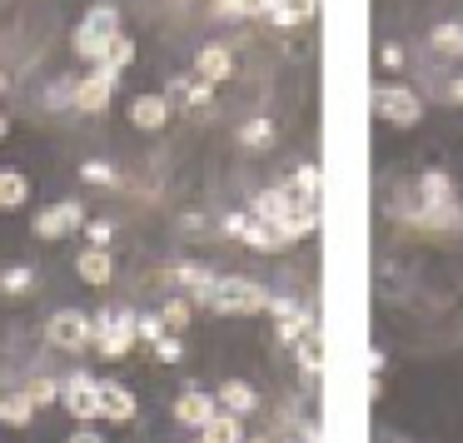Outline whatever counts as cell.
Wrapping results in <instances>:
<instances>
[{
	"mask_svg": "<svg viewBox=\"0 0 463 443\" xmlns=\"http://www.w3.org/2000/svg\"><path fill=\"white\" fill-rule=\"evenodd\" d=\"M120 35H125L120 31V11H115L110 0H105V5H90V11H85V21L75 25V55H85V61L100 65L105 51H110Z\"/></svg>",
	"mask_w": 463,
	"mask_h": 443,
	"instance_id": "obj_1",
	"label": "cell"
},
{
	"mask_svg": "<svg viewBox=\"0 0 463 443\" xmlns=\"http://www.w3.org/2000/svg\"><path fill=\"white\" fill-rule=\"evenodd\" d=\"M269 294H264V284L244 279V274H224V279H214V294H210V309L214 314H264L269 309Z\"/></svg>",
	"mask_w": 463,
	"mask_h": 443,
	"instance_id": "obj_2",
	"label": "cell"
},
{
	"mask_svg": "<svg viewBox=\"0 0 463 443\" xmlns=\"http://www.w3.org/2000/svg\"><path fill=\"white\" fill-rule=\"evenodd\" d=\"M45 339H51V349L80 353L85 344H95V319L80 309H55L51 319H45Z\"/></svg>",
	"mask_w": 463,
	"mask_h": 443,
	"instance_id": "obj_3",
	"label": "cell"
},
{
	"mask_svg": "<svg viewBox=\"0 0 463 443\" xmlns=\"http://www.w3.org/2000/svg\"><path fill=\"white\" fill-rule=\"evenodd\" d=\"M373 110H379L383 125H393V130H413V125L423 120V100L409 85H379V90H373Z\"/></svg>",
	"mask_w": 463,
	"mask_h": 443,
	"instance_id": "obj_4",
	"label": "cell"
},
{
	"mask_svg": "<svg viewBox=\"0 0 463 443\" xmlns=\"http://www.w3.org/2000/svg\"><path fill=\"white\" fill-rule=\"evenodd\" d=\"M140 314H130V309H120V314H100L95 319V344H100V353L105 359H125V353L135 349V339H140Z\"/></svg>",
	"mask_w": 463,
	"mask_h": 443,
	"instance_id": "obj_5",
	"label": "cell"
},
{
	"mask_svg": "<svg viewBox=\"0 0 463 443\" xmlns=\"http://www.w3.org/2000/svg\"><path fill=\"white\" fill-rule=\"evenodd\" d=\"M61 403H65L71 419L95 423V419H100V379H90V373H71L65 389H61Z\"/></svg>",
	"mask_w": 463,
	"mask_h": 443,
	"instance_id": "obj_6",
	"label": "cell"
},
{
	"mask_svg": "<svg viewBox=\"0 0 463 443\" xmlns=\"http://www.w3.org/2000/svg\"><path fill=\"white\" fill-rule=\"evenodd\" d=\"M224 234H240L250 250H260V254H279V250H289L284 244V234L274 230V224H264V220H254V214H224Z\"/></svg>",
	"mask_w": 463,
	"mask_h": 443,
	"instance_id": "obj_7",
	"label": "cell"
},
{
	"mask_svg": "<svg viewBox=\"0 0 463 443\" xmlns=\"http://www.w3.org/2000/svg\"><path fill=\"white\" fill-rule=\"evenodd\" d=\"M80 224H90V220H85V204H75V200L51 204L45 214H35V240L55 244V240H65L71 230H80Z\"/></svg>",
	"mask_w": 463,
	"mask_h": 443,
	"instance_id": "obj_8",
	"label": "cell"
},
{
	"mask_svg": "<svg viewBox=\"0 0 463 443\" xmlns=\"http://www.w3.org/2000/svg\"><path fill=\"white\" fill-rule=\"evenodd\" d=\"M110 95H115V75L95 65V71L85 75V80L75 85V90H71V100H75V110H85V115H100L105 105H110Z\"/></svg>",
	"mask_w": 463,
	"mask_h": 443,
	"instance_id": "obj_9",
	"label": "cell"
},
{
	"mask_svg": "<svg viewBox=\"0 0 463 443\" xmlns=\"http://www.w3.org/2000/svg\"><path fill=\"white\" fill-rule=\"evenodd\" d=\"M214 413H220V399L204 389H184L180 399H175V419L184 423V429H210Z\"/></svg>",
	"mask_w": 463,
	"mask_h": 443,
	"instance_id": "obj_10",
	"label": "cell"
},
{
	"mask_svg": "<svg viewBox=\"0 0 463 443\" xmlns=\"http://www.w3.org/2000/svg\"><path fill=\"white\" fill-rule=\"evenodd\" d=\"M234 75V55L224 51V45H200V55H194V80L200 85H224Z\"/></svg>",
	"mask_w": 463,
	"mask_h": 443,
	"instance_id": "obj_11",
	"label": "cell"
},
{
	"mask_svg": "<svg viewBox=\"0 0 463 443\" xmlns=\"http://www.w3.org/2000/svg\"><path fill=\"white\" fill-rule=\"evenodd\" d=\"M130 125H140V130H165V125H170V95H135Z\"/></svg>",
	"mask_w": 463,
	"mask_h": 443,
	"instance_id": "obj_12",
	"label": "cell"
},
{
	"mask_svg": "<svg viewBox=\"0 0 463 443\" xmlns=\"http://www.w3.org/2000/svg\"><path fill=\"white\" fill-rule=\"evenodd\" d=\"M100 419L110 423H130L135 419V393L115 379H100Z\"/></svg>",
	"mask_w": 463,
	"mask_h": 443,
	"instance_id": "obj_13",
	"label": "cell"
},
{
	"mask_svg": "<svg viewBox=\"0 0 463 443\" xmlns=\"http://www.w3.org/2000/svg\"><path fill=\"white\" fill-rule=\"evenodd\" d=\"M269 309H274V319H279V324H274V329H279V339H284V344H299L304 334L314 329V319H309V314H304V309H299V304H294V299H274Z\"/></svg>",
	"mask_w": 463,
	"mask_h": 443,
	"instance_id": "obj_14",
	"label": "cell"
},
{
	"mask_svg": "<svg viewBox=\"0 0 463 443\" xmlns=\"http://www.w3.org/2000/svg\"><path fill=\"white\" fill-rule=\"evenodd\" d=\"M75 274H80L90 289H105V284L115 279V259H110V250H80V259H75Z\"/></svg>",
	"mask_w": 463,
	"mask_h": 443,
	"instance_id": "obj_15",
	"label": "cell"
},
{
	"mask_svg": "<svg viewBox=\"0 0 463 443\" xmlns=\"http://www.w3.org/2000/svg\"><path fill=\"white\" fill-rule=\"evenodd\" d=\"M214 399H220V409L240 413V419H244V413H254V409H260V389H254L250 379H224Z\"/></svg>",
	"mask_w": 463,
	"mask_h": 443,
	"instance_id": "obj_16",
	"label": "cell"
},
{
	"mask_svg": "<svg viewBox=\"0 0 463 443\" xmlns=\"http://www.w3.org/2000/svg\"><path fill=\"white\" fill-rule=\"evenodd\" d=\"M314 224H319V214H314L309 204H284V214L274 220V230L284 234V244H294V240H304Z\"/></svg>",
	"mask_w": 463,
	"mask_h": 443,
	"instance_id": "obj_17",
	"label": "cell"
},
{
	"mask_svg": "<svg viewBox=\"0 0 463 443\" xmlns=\"http://www.w3.org/2000/svg\"><path fill=\"white\" fill-rule=\"evenodd\" d=\"M31 204V180H25L21 170H0V210L15 214Z\"/></svg>",
	"mask_w": 463,
	"mask_h": 443,
	"instance_id": "obj_18",
	"label": "cell"
},
{
	"mask_svg": "<svg viewBox=\"0 0 463 443\" xmlns=\"http://www.w3.org/2000/svg\"><path fill=\"white\" fill-rule=\"evenodd\" d=\"M175 279H180V284H184V289H190L200 304H210V294H214V279H220V274H210L204 264H180V269H175Z\"/></svg>",
	"mask_w": 463,
	"mask_h": 443,
	"instance_id": "obj_19",
	"label": "cell"
},
{
	"mask_svg": "<svg viewBox=\"0 0 463 443\" xmlns=\"http://www.w3.org/2000/svg\"><path fill=\"white\" fill-rule=\"evenodd\" d=\"M31 419H35L31 393H5V399H0V423H5V429H25Z\"/></svg>",
	"mask_w": 463,
	"mask_h": 443,
	"instance_id": "obj_20",
	"label": "cell"
},
{
	"mask_svg": "<svg viewBox=\"0 0 463 443\" xmlns=\"http://www.w3.org/2000/svg\"><path fill=\"white\" fill-rule=\"evenodd\" d=\"M429 45L443 55V61H458V55H463V25H458V21H443V25H433Z\"/></svg>",
	"mask_w": 463,
	"mask_h": 443,
	"instance_id": "obj_21",
	"label": "cell"
},
{
	"mask_svg": "<svg viewBox=\"0 0 463 443\" xmlns=\"http://www.w3.org/2000/svg\"><path fill=\"white\" fill-rule=\"evenodd\" d=\"M210 443H244V423H240V413H230V409H220L214 413V423L210 429H200Z\"/></svg>",
	"mask_w": 463,
	"mask_h": 443,
	"instance_id": "obj_22",
	"label": "cell"
},
{
	"mask_svg": "<svg viewBox=\"0 0 463 443\" xmlns=\"http://www.w3.org/2000/svg\"><path fill=\"white\" fill-rule=\"evenodd\" d=\"M419 194H423V210H443V204H458V200H453V180H449V174H423Z\"/></svg>",
	"mask_w": 463,
	"mask_h": 443,
	"instance_id": "obj_23",
	"label": "cell"
},
{
	"mask_svg": "<svg viewBox=\"0 0 463 443\" xmlns=\"http://www.w3.org/2000/svg\"><path fill=\"white\" fill-rule=\"evenodd\" d=\"M294 349H299V369L314 379V373L324 369V334H319V329H309L299 344H294Z\"/></svg>",
	"mask_w": 463,
	"mask_h": 443,
	"instance_id": "obj_24",
	"label": "cell"
},
{
	"mask_svg": "<svg viewBox=\"0 0 463 443\" xmlns=\"http://www.w3.org/2000/svg\"><path fill=\"white\" fill-rule=\"evenodd\" d=\"M309 15H314V0H274L269 21L274 25H304Z\"/></svg>",
	"mask_w": 463,
	"mask_h": 443,
	"instance_id": "obj_25",
	"label": "cell"
},
{
	"mask_svg": "<svg viewBox=\"0 0 463 443\" xmlns=\"http://www.w3.org/2000/svg\"><path fill=\"white\" fill-rule=\"evenodd\" d=\"M220 5V15H230V21H250V15H269L274 0H214Z\"/></svg>",
	"mask_w": 463,
	"mask_h": 443,
	"instance_id": "obj_26",
	"label": "cell"
},
{
	"mask_svg": "<svg viewBox=\"0 0 463 443\" xmlns=\"http://www.w3.org/2000/svg\"><path fill=\"white\" fill-rule=\"evenodd\" d=\"M413 220L429 224V230H458V224H463V210H458V204H443V210H419Z\"/></svg>",
	"mask_w": 463,
	"mask_h": 443,
	"instance_id": "obj_27",
	"label": "cell"
},
{
	"mask_svg": "<svg viewBox=\"0 0 463 443\" xmlns=\"http://www.w3.org/2000/svg\"><path fill=\"white\" fill-rule=\"evenodd\" d=\"M284 190H264V194H254V220H264V224H274L284 214Z\"/></svg>",
	"mask_w": 463,
	"mask_h": 443,
	"instance_id": "obj_28",
	"label": "cell"
},
{
	"mask_svg": "<svg viewBox=\"0 0 463 443\" xmlns=\"http://www.w3.org/2000/svg\"><path fill=\"white\" fill-rule=\"evenodd\" d=\"M135 61V41H130V35H120V41H115L110 45V51H105V61H100V71H110V75H120L125 71V65H130Z\"/></svg>",
	"mask_w": 463,
	"mask_h": 443,
	"instance_id": "obj_29",
	"label": "cell"
},
{
	"mask_svg": "<svg viewBox=\"0 0 463 443\" xmlns=\"http://www.w3.org/2000/svg\"><path fill=\"white\" fill-rule=\"evenodd\" d=\"M240 140L250 145V150H264V145H274V125L269 120H250V125H240Z\"/></svg>",
	"mask_w": 463,
	"mask_h": 443,
	"instance_id": "obj_30",
	"label": "cell"
},
{
	"mask_svg": "<svg viewBox=\"0 0 463 443\" xmlns=\"http://www.w3.org/2000/svg\"><path fill=\"white\" fill-rule=\"evenodd\" d=\"M0 289H5V294H31L35 289V269H21V264L5 269V274H0Z\"/></svg>",
	"mask_w": 463,
	"mask_h": 443,
	"instance_id": "obj_31",
	"label": "cell"
},
{
	"mask_svg": "<svg viewBox=\"0 0 463 443\" xmlns=\"http://www.w3.org/2000/svg\"><path fill=\"white\" fill-rule=\"evenodd\" d=\"M160 319H165V329H170V334H184V329H190V304H184V299H170V304L160 309Z\"/></svg>",
	"mask_w": 463,
	"mask_h": 443,
	"instance_id": "obj_32",
	"label": "cell"
},
{
	"mask_svg": "<svg viewBox=\"0 0 463 443\" xmlns=\"http://www.w3.org/2000/svg\"><path fill=\"white\" fill-rule=\"evenodd\" d=\"M61 389H65V383H55V379H31V389H25V393H31L35 409H45V403L61 399Z\"/></svg>",
	"mask_w": 463,
	"mask_h": 443,
	"instance_id": "obj_33",
	"label": "cell"
},
{
	"mask_svg": "<svg viewBox=\"0 0 463 443\" xmlns=\"http://www.w3.org/2000/svg\"><path fill=\"white\" fill-rule=\"evenodd\" d=\"M135 329H140V339H145V344H160L165 334H170V329H165L160 314H140V324H135Z\"/></svg>",
	"mask_w": 463,
	"mask_h": 443,
	"instance_id": "obj_34",
	"label": "cell"
},
{
	"mask_svg": "<svg viewBox=\"0 0 463 443\" xmlns=\"http://www.w3.org/2000/svg\"><path fill=\"white\" fill-rule=\"evenodd\" d=\"M85 234H90L95 250H105V244L115 240V224H110V220H90V224H85Z\"/></svg>",
	"mask_w": 463,
	"mask_h": 443,
	"instance_id": "obj_35",
	"label": "cell"
},
{
	"mask_svg": "<svg viewBox=\"0 0 463 443\" xmlns=\"http://www.w3.org/2000/svg\"><path fill=\"white\" fill-rule=\"evenodd\" d=\"M180 353H184V344L175 339V334H165V339L155 344V359H160V363H175V359H180Z\"/></svg>",
	"mask_w": 463,
	"mask_h": 443,
	"instance_id": "obj_36",
	"label": "cell"
},
{
	"mask_svg": "<svg viewBox=\"0 0 463 443\" xmlns=\"http://www.w3.org/2000/svg\"><path fill=\"white\" fill-rule=\"evenodd\" d=\"M85 180H90V184H110L115 180V174H110V165H100V160H90V165H85Z\"/></svg>",
	"mask_w": 463,
	"mask_h": 443,
	"instance_id": "obj_37",
	"label": "cell"
},
{
	"mask_svg": "<svg viewBox=\"0 0 463 443\" xmlns=\"http://www.w3.org/2000/svg\"><path fill=\"white\" fill-rule=\"evenodd\" d=\"M65 443H105V433H95L90 423H80V429H75V433H71V438H65Z\"/></svg>",
	"mask_w": 463,
	"mask_h": 443,
	"instance_id": "obj_38",
	"label": "cell"
},
{
	"mask_svg": "<svg viewBox=\"0 0 463 443\" xmlns=\"http://www.w3.org/2000/svg\"><path fill=\"white\" fill-rule=\"evenodd\" d=\"M379 61H383V71H399V65H403V51H399V45H383Z\"/></svg>",
	"mask_w": 463,
	"mask_h": 443,
	"instance_id": "obj_39",
	"label": "cell"
},
{
	"mask_svg": "<svg viewBox=\"0 0 463 443\" xmlns=\"http://www.w3.org/2000/svg\"><path fill=\"white\" fill-rule=\"evenodd\" d=\"M284 443H319V433L309 429V433H294V438H284Z\"/></svg>",
	"mask_w": 463,
	"mask_h": 443,
	"instance_id": "obj_40",
	"label": "cell"
},
{
	"mask_svg": "<svg viewBox=\"0 0 463 443\" xmlns=\"http://www.w3.org/2000/svg\"><path fill=\"white\" fill-rule=\"evenodd\" d=\"M449 100H458V105H463V80H453V85H449Z\"/></svg>",
	"mask_w": 463,
	"mask_h": 443,
	"instance_id": "obj_41",
	"label": "cell"
},
{
	"mask_svg": "<svg viewBox=\"0 0 463 443\" xmlns=\"http://www.w3.org/2000/svg\"><path fill=\"white\" fill-rule=\"evenodd\" d=\"M244 443H274V438H264V433H260V438H244Z\"/></svg>",
	"mask_w": 463,
	"mask_h": 443,
	"instance_id": "obj_42",
	"label": "cell"
},
{
	"mask_svg": "<svg viewBox=\"0 0 463 443\" xmlns=\"http://www.w3.org/2000/svg\"><path fill=\"white\" fill-rule=\"evenodd\" d=\"M0 140H5V115H0Z\"/></svg>",
	"mask_w": 463,
	"mask_h": 443,
	"instance_id": "obj_43",
	"label": "cell"
},
{
	"mask_svg": "<svg viewBox=\"0 0 463 443\" xmlns=\"http://www.w3.org/2000/svg\"><path fill=\"white\" fill-rule=\"evenodd\" d=\"M0 95H5V75H0Z\"/></svg>",
	"mask_w": 463,
	"mask_h": 443,
	"instance_id": "obj_44",
	"label": "cell"
},
{
	"mask_svg": "<svg viewBox=\"0 0 463 443\" xmlns=\"http://www.w3.org/2000/svg\"><path fill=\"white\" fill-rule=\"evenodd\" d=\"M194 443H210V438H204V433H200V438H194Z\"/></svg>",
	"mask_w": 463,
	"mask_h": 443,
	"instance_id": "obj_45",
	"label": "cell"
}]
</instances>
